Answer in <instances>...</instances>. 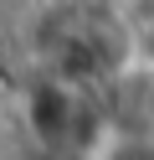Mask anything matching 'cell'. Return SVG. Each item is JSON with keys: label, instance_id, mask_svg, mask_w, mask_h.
I'll return each instance as SVG.
<instances>
[{"label": "cell", "instance_id": "6da1fadb", "mask_svg": "<svg viewBox=\"0 0 154 160\" xmlns=\"http://www.w3.org/2000/svg\"><path fill=\"white\" fill-rule=\"evenodd\" d=\"M108 160H154V129H133V134L113 139Z\"/></svg>", "mask_w": 154, "mask_h": 160}]
</instances>
